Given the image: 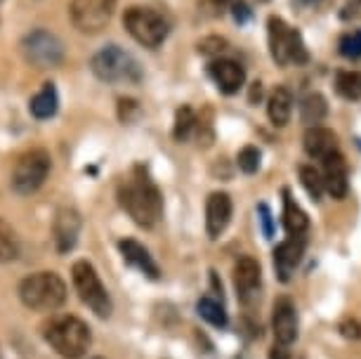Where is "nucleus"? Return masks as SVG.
<instances>
[{
    "instance_id": "c9c22d12",
    "label": "nucleus",
    "mask_w": 361,
    "mask_h": 359,
    "mask_svg": "<svg viewBox=\"0 0 361 359\" xmlns=\"http://www.w3.org/2000/svg\"><path fill=\"white\" fill-rule=\"evenodd\" d=\"M260 95H262V87H260V83H253V90H250V102L260 99Z\"/></svg>"
},
{
    "instance_id": "f03ea898",
    "label": "nucleus",
    "mask_w": 361,
    "mask_h": 359,
    "mask_svg": "<svg viewBox=\"0 0 361 359\" xmlns=\"http://www.w3.org/2000/svg\"><path fill=\"white\" fill-rule=\"evenodd\" d=\"M45 341L52 345V350L64 359H80L90 348V329L83 320L73 315H62L45 327Z\"/></svg>"
},
{
    "instance_id": "9d476101",
    "label": "nucleus",
    "mask_w": 361,
    "mask_h": 359,
    "mask_svg": "<svg viewBox=\"0 0 361 359\" xmlns=\"http://www.w3.org/2000/svg\"><path fill=\"white\" fill-rule=\"evenodd\" d=\"M116 10V0H71V22L80 33H99Z\"/></svg>"
},
{
    "instance_id": "39448f33",
    "label": "nucleus",
    "mask_w": 361,
    "mask_h": 359,
    "mask_svg": "<svg viewBox=\"0 0 361 359\" xmlns=\"http://www.w3.org/2000/svg\"><path fill=\"white\" fill-rule=\"evenodd\" d=\"M71 281L76 286L80 300H83L87 308L92 310L97 317H109L111 315V298H109V291L102 284L97 269H94L87 260H78L73 262L71 267Z\"/></svg>"
},
{
    "instance_id": "0eeeda50",
    "label": "nucleus",
    "mask_w": 361,
    "mask_h": 359,
    "mask_svg": "<svg viewBox=\"0 0 361 359\" xmlns=\"http://www.w3.org/2000/svg\"><path fill=\"white\" fill-rule=\"evenodd\" d=\"M50 154L45 149H31L19 157L15 171H12V189L22 196L33 194L43 187V182L50 175Z\"/></svg>"
},
{
    "instance_id": "58836bf2",
    "label": "nucleus",
    "mask_w": 361,
    "mask_h": 359,
    "mask_svg": "<svg viewBox=\"0 0 361 359\" xmlns=\"http://www.w3.org/2000/svg\"><path fill=\"white\" fill-rule=\"evenodd\" d=\"M94 359H102V357H94Z\"/></svg>"
},
{
    "instance_id": "393cba45",
    "label": "nucleus",
    "mask_w": 361,
    "mask_h": 359,
    "mask_svg": "<svg viewBox=\"0 0 361 359\" xmlns=\"http://www.w3.org/2000/svg\"><path fill=\"white\" fill-rule=\"evenodd\" d=\"M196 126H199V121H196V114L192 111V107H180L175 114V128H173L175 140L187 142L194 135Z\"/></svg>"
},
{
    "instance_id": "dca6fc26",
    "label": "nucleus",
    "mask_w": 361,
    "mask_h": 359,
    "mask_svg": "<svg viewBox=\"0 0 361 359\" xmlns=\"http://www.w3.org/2000/svg\"><path fill=\"white\" fill-rule=\"evenodd\" d=\"M324 185L333 199H345L350 182H347V164L343 154H331L329 159H324Z\"/></svg>"
},
{
    "instance_id": "20e7f679",
    "label": "nucleus",
    "mask_w": 361,
    "mask_h": 359,
    "mask_svg": "<svg viewBox=\"0 0 361 359\" xmlns=\"http://www.w3.org/2000/svg\"><path fill=\"white\" fill-rule=\"evenodd\" d=\"M92 73L104 83H137L142 78V69L130 52L118 45L102 47L92 57Z\"/></svg>"
},
{
    "instance_id": "7c9ffc66",
    "label": "nucleus",
    "mask_w": 361,
    "mask_h": 359,
    "mask_svg": "<svg viewBox=\"0 0 361 359\" xmlns=\"http://www.w3.org/2000/svg\"><path fill=\"white\" fill-rule=\"evenodd\" d=\"M340 55L347 57V59H359L361 57V29L359 31H352V33H345L340 38Z\"/></svg>"
},
{
    "instance_id": "c85d7f7f",
    "label": "nucleus",
    "mask_w": 361,
    "mask_h": 359,
    "mask_svg": "<svg viewBox=\"0 0 361 359\" xmlns=\"http://www.w3.org/2000/svg\"><path fill=\"white\" fill-rule=\"evenodd\" d=\"M236 164L246 175L257 173V168H260V149L253 147V145L243 147L241 152H238V157H236Z\"/></svg>"
},
{
    "instance_id": "473e14b6",
    "label": "nucleus",
    "mask_w": 361,
    "mask_h": 359,
    "mask_svg": "<svg viewBox=\"0 0 361 359\" xmlns=\"http://www.w3.org/2000/svg\"><path fill=\"white\" fill-rule=\"evenodd\" d=\"M340 334H343L345 338H352V341H359L361 338V322H357V320L340 322Z\"/></svg>"
},
{
    "instance_id": "423d86ee",
    "label": "nucleus",
    "mask_w": 361,
    "mask_h": 359,
    "mask_svg": "<svg viewBox=\"0 0 361 359\" xmlns=\"http://www.w3.org/2000/svg\"><path fill=\"white\" fill-rule=\"evenodd\" d=\"M123 26L145 47H159L168 38V22L163 15L152 8H142V5H133L126 10Z\"/></svg>"
},
{
    "instance_id": "bb28decb",
    "label": "nucleus",
    "mask_w": 361,
    "mask_h": 359,
    "mask_svg": "<svg viewBox=\"0 0 361 359\" xmlns=\"http://www.w3.org/2000/svg\"><path fill=\"white\" fill-rule=\"evenodd\" d=\"M196 310H199V315L208 324H213V327H220V329L227 327V312H224L222 305L213 300V298H201V300L196 303Z\"/></svg>"
},
{
    "instance_id": "7ed1b4c3",
    "label": "nucleus",
    "mask_w": 361,
    "mask_h": 359,
    "mask_svg": "<svg viewBox=\"0 0 361 359\" xmlns=\"http://www.w3.org/2000/svg\"><path fill=\"white\" fill-rule=\"evenodd\" d=\"M19 298L29 310L54 312L66 300V284L57 272H36L19 284Z\"/></svg>"
},
{
    "instance_id": "5701e85b",
    "label": "nucleus",
    "mask_w": 361,
    "mask_h": 359,
    "mask_svg": "<svg viewBox=\"0 0 361 359\" xmlns=\"http://www.w3.org/2000/svg\"><path fill=\"white\" fill-rule=\"evenodd\" d=\"M326 114H329V104H326V99L319 92L307 95V97L302 99V104H300V118L310 128L322 123L326 118Z\"/></svg>"
},
{
    "instance_id": "4c0bfd02",
    "label": "nucleus",
    "mask_w": 361,
    "mask_h": 359,
    "mask_svg": "<svg viewBox=\"0 0 361 359\" xmlns=\"http://www.w3.org/2000/svg\"><path fill=\"white\" fill-rule=\"evenodd\" d=\"M305 3H314V0H305Z\"/></svg>"
},
{
    "instance_id": "72a5a7b5",
    "label": "nucleus",
    "mask_w": 361,
    "mask_h": 359,
    "mask_svg": "<svg viewBox=\"0 0 361 359\" xmlns=\"http://www.w3.org/2000/svg\"><path fill=\"white\" fill-rule=\"evenodd\" d=\"M286 348H288V345L276 343L274 348H271V352H269V359H290V352Z\"/></svg>"
},
{
    "instance_id": "4468645a",
    "label": "nucleus",
    "mask_w": 361,
    "mask_h": 359,
    "mask_svg": "<svg viewBox=\"0 0 361 359\" xmlns=\"http://www.w3.org/2000/svg\"><path fill=\"white\" fill-rule=\"evenodd\" d=\"M80 215L73 208H62L54 218L52 232H54V243H57L59 253H69V250L76 246L78 234H80Z\"/></svg>"
},
{
    "instance_id": "b1692460",
    "label": "nucleus",
    "mask_w": 361,
    "mask_h": 359,
    "mask_svg": "<svg viewBox=\"0 0 361 359\" xmlns=\"http://www.w3.org/2000/svg\"><path fill=\"white\" fill-rule=\"evenodd\" d=\"M336 90L343 99H361V73L359 71H340L336 76Z\"/></svg>"
},
{
    "instance_id": "6ab92c4d",
    "label": "nucleus",
    "mask_w": 361,
    "mask_h": 359,
    "mask_svg": "<svg viewBox=\"0 0 361 359\" xmlns=\"http://www.w3.org/2000/svg\"><path fill=\"white\" fill-rule=\"evenodd\" d=\"M305 152L310 154L312 159H329L331 154L338 152V135L329 130V128L322 126H312L307 133H305Z\"/></svg>"
},
{
    "instance_id": "6e6552de",
    "label": "nucleus",
    "mask_w": 361,
    "mask_h": 359,
    "mask_svg": "<svg viewBox=\"0 0 361 359\" xmlns=\"http://www.w3.org/2000/svg\"><path fill=\"white\" fill-rule=\"evenodd\" d=\"M22 55L36 69H52L64 59V45L54 33L45 29H36L22 38Z\"/></svg>"
},
{
    "instance_id": "e433bc0d",
    "label": "nucleus",
    "mask_w": 361,
    "mask_h": 359,
    "mask_svg": "<svg viewBox=\"0 0 361 359\" xmlns=\"http://www.w3.org/2000/svg\"><path fill=\"white\" fill-rule=\"evenodd\" d=\"M255 3H267V0H255Z\"/></svg>"
},
{
    "instance_id": "4be33fe9",
    "label": "nucleus",
    "mask_w": 361,
    "mask_h": 359,
    "mask_svg": "<svg viewBox=\"0 0 361 359\" xmlns=\"http://www.w3.org/2000/svg\"><path fill=\"white\" fill-rule=\"evenodd\" d=\"M283 227L290 236L300 239L310 227V218L302 208L298 206L295 199H290L288 192H283Z\"/></svg>"
},
{
    "instance_id": "ddd939ff",
    "label": "nucleus",
    "mask_w": 361,
    "mask_h": 359,
    "mask_svg": "<svg viewBox=\"0 0 361 359\" xmlns=\"http://www.w3.org/2000/svg\"><path fill=\"white\" fill-rule=\"evenodd\" d=\"M231 211H234V206H231L229 194L215 192V194L208 196V201H206V229H208L210 239H217V236L227 229L229 220H231Z\"/></svg>"
},
{
    "instance_id": "9b49d317",
    "label": "nucleus",
    "mask_w": 361,
    "mask_h": 359,
    "mask_svg": "<svg viewBox=\"0 0 361 359\" xmlns=\"http://www.w3.org/2000/svg\"><path fill=\"white\" fill-rule=\"evenodd\" d=\"M260 281H262V272H260V262L250 255H243V258L236 260L234 265V286H236V293L241 298L243 303H250L260 288Z\"/></svg>"
},
{
    "instance_id": "f3484780",
    "label": "nucleus",
    "mask_w": 361,
    "mask_h": 359,
    "mask_svg": "<svg viewBox=\"0 0 361 359\" xmlns=\"http://www.w3.org/2000/svg\"><path fill=\"white\" fill-rule=\"evenodd\" d=\"M302 253H305V243L302 239H295V236H290L288 241L279 243L276 250H274V269L279 274V279L281 281H288L293 269L300 265V260H302Z\"/></svg>"
},
{
    "instance_id": "a211bd4d",
    "label": "nucleus",
    "mask_w": 361,
    "mask_h": 359,
    "mask_svg": "<svg viewBox=\"0 0 361 359\" xmlns=\"http://www.w3.org/2000/svg\"><path fill=\"white\" fill-rule=\"evenodd\" d=\"M118 250L123 255V260L128 262L130 267L140 269L142 274H147L149 279H159V265L154 262V258L149 255V250L137 243L135 239H121L118 241Z\"/></svg>"
},
{
    "instance_id": "f257e3e1",
    "label": "nucleus",
    "mask_w": 361,
    "mask_h": 359,
    "mask_svg": "<svg viewBox=\"0 0 361 359\" xmlns=\"http://www.w3.org/2000/svg\"><path fill=\"white\" fill-rule=\"evenodd\" d=\"M118 201L123 211L140 227H154L163 215V196L156 182L149 178L147 168L135 166L130 178L121 182Z\"/></svg>"
},
{
    "instance_id": "aec40b11",
    "label": "nucleus",
    "mask_w": 361,
    "mask_h": 359,
    "mask_svg": "<svg viewBox=\"0 0 361 359\" xmlns=\"http://www.w3.org/2000/svg\"><path fill=\"white\" fill-rule=\"evenodd\" d=\"M57 107H59V95H57L54 83H43V87H40L29 102V111L38 121L52 118L54 114H57Z\"/></svg>"
},
{
    "instance_id": "412c9836",
    "label": "nucleus",
    "mask_w": 361,
    "mask_h": 359,
    "mask_svg": "<svg viewBox=\"0 0 361 359\" xmlns=\"http://www.w3.org/2000/svg\"><path fill=\"white\" fill-rule=\"evenodd\" d=\"M267 114H269V121L276 128H283L288 123L290 114H293V95L288 92V87H276V90L269 95Z\"/></svg>"
},
{
    "instance_id": "f8f14e48",
    "label": "nucleus",
    "mask_w": 361,
    "mask_h": 359,
    "mask_svg": "<svg viewBox=\"0 0 361 359\" xmlns=\"http://www.w3.org/2000/svg\"><path fill=\"white\" fill-rule=\"evenodd\" d=\"M271 329H274L276 343H281V345H290L298 338V312H295V305H293L288 298H279L274 303Z\"/></svg>"
},
{
    "instance_id": "2f4dec72",
    "label": "nucleus",
    "mask_w": 361,
    "mask_h": 359,
    "mask_svg": "<svg viewBox=\"0 0 361 359\" xmlns=\"http://www.w3.org/2000/svg\"><path fill=\"white\" fill-rule=\"evenodd\" d=\"M229 8H234V0H199V10L206 17H222Z\"/></svg>"
},
{
    "instance_id": "f704fd0d",
    "label": "nucleus",
    "mask_w": 361,
    "mask_h": 359,
    "mask_svg": "<svg viewBox=\"0 0 361 359\" xmlns=\"http://www.w3.org/2000/svg\"><path fill=\"white\" fill-rule=\"evenodd\" d=\"M260 215H262V225H264V234L271 236V213H269V208L267 206H260Z\"/></svg>"
},
{
    "instance_id": "a878e982",
    "label": "nucleus",
    "mask_w": 361,
    "mask_h": 359,
    "mask_svg": "<svg viewBox=\"0 0 361 359\" xmlns=\"http://www.w3.org/2000/svg\"><path fill=\"white\" fill-rule=\"evenodd\" d=\"M17 255H19V241L15 229L0 218V262H10Z\"/></svg>"
},
{
    "instance_id": "c756f323",
    "label": "nucleus",
    "mask_w": 361,
    "mask_h": 359,
    "mask_svg": "<svg viewBox=\"0 0 361 359\" xmlns=\"http://www.w3.org/2000/svg\"><path fill=\"white\" fill-rule=\"evenodd\" d=\"M227 50H229V43L220 36H208L199 43V52L210 59H220Z\"/></svg>"
},
{
    "instance_id": "cd10ccee",
    "label": "nucleus",
    "mask_w": 361,
    "mask_h": 359,
    "mask_svg": "<svg viewBox=\"0 0 361 359\" xmlns=\"http://www.w3.org/2000/svg\"><path fill=\"white\" fill-rule=\"evenodd\" d=\"M300 182H302V187L307 189V194L312 196L314 201L322 199V194H324V175L317 171L314 166H300Z\"/></svg>"
},
{
    "instance_id": "2eb2a0df",
    "label": "nucleus",
    "mask_w": 361,
    "mask_h": 359,
    "mask_svg": "<svg viewBox=\"0 0 361 359\" xmlns=\"http://www.w3.org/2000/svg\"><path fill=\"white\" fill-rule=\"evenodd\" d=\"M210 78L215 80V85L220 87L224 95H234L241 90L243 80H246V73H243L241 64L234 62V59H213L208 66Z\"/></svg>"
},
{
    "instance_id": "1a4fd4ad",
    "label": "nucleus",
    "mask_w": 361,
    "mask_h": 359,
    "mask_svg": "<svg viewBox=\"0 0 361 359\" xmlns=\"http://www.w3.org/2000/svg\"><path fill=\"white\" fill-rule=\"evenodd\" d=\"M269 50L276 64L307 62V50L300 33L279 17H269Z\"/></svg>"
}]
</instances>
